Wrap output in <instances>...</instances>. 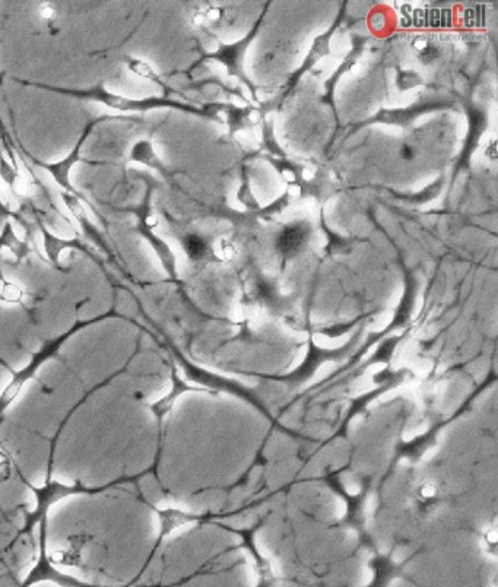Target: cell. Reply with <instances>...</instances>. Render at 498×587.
<instances>
[{
    "mask_svg": "<svg viewBox=\"0 0 498 587\" xmlns=\"http://www.w3.org/2000/svg\"><path fill=\"white\" fill-rule=\"evenodd\" d=\"M41 237H43V250L47 260L55 266L59 271H65L63 266L60 265V256L66 250H76V252L85 253V255L94 257L91 250L88 249L87 244L79 239H63V237L56 236L49 228L44 227V224H40Z\"/></svg>",
    "mask_w": 498,
    "mask_h": 587,
    "instance_id": "5",
    "label": "cell"
},
{
    "mask_svg": "<svg viewBox=\"0 0 498 587\" xmlns=\"http://www.w3.org/2000/svg\"><path fill=\"white\" fill-rule=\"evenodd\" d=\"M109 119L110 117L103 116L90 120V122L85 125L81 135H79L78 141L75 142L74 148H72L71 152H69L66 157H63L62 160L41 161L37 160V158L33 157V155H28L30 160L33 161L34 166L43 168V170H46L47 173L53 177V180H55L57 186L62 187V192L71 193V195L81 199L82 202L87 203V205L93 209L95 215H97L98 220L103 222V215L98 214L97 209L94 208L93 203L88 201L87 196H85L84 193L79 192L74 184H72L71 173L72 170H74L76 164L79 163L88 164V166H107V164H110L109 161H93L82 157V148H84L85 144H87L88 138L93 135L95 128H97L98 125H101V123L109 122Z\"/></svg>",
    "mask_w": 498,
    "mask_h": 587,
    "instance_id": "2",
    "label": "cell"
},
{
    "mask_svg": "<svg viewBox=\"0 0 498 587\" xmlns=\"http://www.w3.org/2000/svg\"><path fill=\"white\" fill-rule=\"evenodd\" d=\"M38 17L43 19L46 22H53L57 18V11L55 6L50 5V3H41L37 9Z\"/></svg>",
    "mask_w": 498,
    "mask_h": 587,
    "instance_id": "12",
    "label": "cell"
},
{
    "mask_svg": "<svg viewBox=\"0 0 498 587\" xmlns=\"http://www.w3.org/2000/svg\"><path fill=\"white\" fill-rule=\"evenodd\" d=\"M60 198H62L63 203H65L66 209H68L71 217L78 222L79 227L84 231L85 236H87L88 239L93 240L103 252L107 253V255L114 257L110 244L107 243L106 237L100 233V230L95 227L93 221L88 217L84 203H82L81 199L66 192H60Z\"/></svg>",
    "mask_w": 498,
    "mask_h": 587,
    "instance_id": "4",
    "label": "cell"
},
{
    "mask_svg": "<svg viewBox=\"0 0 498 587\" xmlns=\"http://www.w3.org/2000/svg\"><path fill=\"white\" fill-rule=\"evenodd\" d=\"M18 84L34 87L37 90L55 92L63 97L74 98L79 101H90V103L101 104L107 109L120 111V113H145V111L164 109V107H176L173 101L161 97H126V95L117 94L110 91L103 82L93 85L90 88H66L56 87V85L40 84V82L22 81L15 79Z\"/></svg>",
    "mask_w": 498,
    "mask_h": 587,
    "instance_id": "1",
    "label": "cell"
},
{
    "mask_svg": "<svg viewBox=\"0 0 498 587\" xmlns=\"http://www.w3.org/2000/svg\"><path fill=\"white\" fill-rule=\"evenodd\" d=\"M237 56H239V52H237L234 47H230V49H224L217 55L218 59L222 60V62L227 63V65L234 66L237 62Z\"/></svg>",
    "mask_w": 498,
    "mask_h": 587,
    "instance_id": "13",
    "label": "cell"
},
{
    "mask_svg": "<svg viewBox=\"0 0 498 587\" xmlns=\"http://www.w3.org/2000/svg\"><path fill=\"white\" fill-rule=\"evenodd\" d=\"M12 217H17L8 206L3 203L2 198H0V221L5 222L6 220H11Z\"/></svg>",
    "mask_w": 498,
    "mask_h": 587,
    "instance_id": "14",
    "label": "cell"
},
{
    "mask_svg": "<svg viewBox=\"0 0 498 587\" xmlns=\"http://www.w3.org/2000/svg\"><path fill=\"white\" fill-rule=\"evenodd\" d=\"M0 179L5 182L6 186L11 189L17 198L28 196V186L24 177L19 174L18 168L12 167V164L6 160L5 154L0 151Z\"/></svg>",
    "mask_w": 498,
    "mask_h": 587,
    "instance_id": "9",
    "label": "cell"
},
{
    "mask_svg": "<svg viewBox=\"0 0 498 587\" xmlns=\"http://www.w3.org/2000/svg\"><path fill=\"white\" fill-rule=\"evenodd\" d=\"M185 247L187 255L190 259L199 260L206 253L205 241L198 236H187L185 240Z\"/></svg>",
    "mask_w": 498,
    "mask_h": 587,
    "instance_id": "11",
    "label": "cell"
},
{
    "mask_svg": "<svg viewBox=\"0 0 498 587\" xmlns=\"http://www.w3.org/2000/svg\"><path fill=\"white\" fill-rule=\"evenodd\" d=\"M309 234L310 228L306 224H294L284 228L278 237V252L287 259L296 256L309 239Z\"/></svg>",
    "mask_w": 498,
    "mask_h": 587,
    "instance_id": "6",
    "label": "cell"
},
{
    "mask_svg": "<svg viewBox=\"0 0 498 587\" xmlns=\"http://www.w3.org/2000/svg\"><path fill=\"white\" fill-rule=\"evenodd\" d=\"M9 250L15 256L18 263L27 259L31 255V247L27 240L18 237L15 231L14 224L11 220H6L2 225V233H0V250Z\"/></svg>",
    "mask_w": 498,
    "mask_h": 587,
    "instance_id": "7",
    "label": "cell"
},
{
    "mask_svg": "<svg viewBox=\"0 0 498 587\" xmlns=\"http://www.w3.org/2000/svg\"><path fill=\"white\" fill-rule=\"evenodd\" d=\"M128 161L132 164H141V166L154 168V170L161 171V173L166 171L160 158H158L157 152H155L154 144L149 139H139L132 145L128 154Z\"/></svg>",
    "mask_w": 498,
    "mask_h": 587,
    "instance_id": "8",
    "label": "cell"
},
{
    "mask_svg": "<svg viewBox=\"0 0 498 587\" xmlns=\"http://www.w3.org/2000/svg\"><path fill=\"white\" fill-rule=\"evenodd\" d=\"M149 201H151V189H148L145 201L138 208H123L120 211L132 212L135 215L136 220H138L136 221V231H138L139 236L148 241L149 246L155 250L164 268L170 271V274H173V255H171L167 244L160 237L155 236L154 231H152L151 202Z\"/></svg>",
    "mask_w": 498,
    "mask_h": 587,
    "instance_id": "3",
    "label": "cell"
},
{
    "mask_svg": "<svg viewBox=\"0 0 498 587\" xmlns=\"http://www.w3.org/2000/svg\"><path fill=\"white\" fill-rule=\"evenodd\" d=\"M439 56V52L433 47H427L423 53H421V59L424 60L425 63L431 62V60L436 59Z\"/></svg>",
    "mask_w": 498,
    "mask_h": 587,
    "instance_id": "15",
    "label": "cell"
},
{
    "mask_svg": "<svg viewBox=\"0 0 498 587\" xmlns=\"http://www.w3.org/2000/svg\"><path fill=\"white\" fill-rule=\"evenodd\" d=\"M25 293L17 282L8 281L2 278L0 285V301L6 304H18L24 300Z\"/></svg>",
    "mask_w": 498,
    "mask_h": 587,
    "instance_id": "10",
    "label": "cell"
},
{
    "mask_svg": "<svg viewBox=\"0 0 498 587\" xmlns=\"http://www.w3.org/2000/svg\"><path fill=\"white\" fill-rule=\"evenodd\" d=\"M402 157L406 158V160H409V158L414 157V152H412L411 148L405 147L402 149Z\"/></svg>",
    "mask_w": 498,
    "mask_h": 587,
    "instance_id": "17",
    "label": "cell"
},
{
    "mask_svg": "<svg viewBox=\"0 0 498 587\" xmlns=\"http://www.w3.org/2000/svg\"><path fill=\"white\" fill-rule=\"evenodd\" d=\"M436 493V487H433V485H424V487L421 488V496H423L424 498L434 497L436 496Z\"/></svg>",
    "mask_w": 498,
    "mask_h": 587,
    "instance_id": "16",
    "label": "cell"
}]
</instances>
